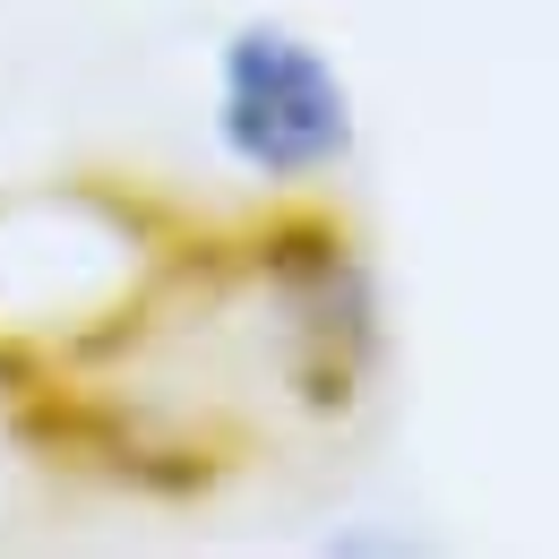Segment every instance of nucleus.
<instances>
[{
  "label": "nucleus",
  "mask_w": 559,
  "mask_h": 559,
  "mask_svg": "<svg viewBox=\"0 0 559 559\" xmlns=\"http://www.w3.org/2000/svg\"><path fill=\"white\" fill-rule=\"evenodd\" d=\"M207 121H215L224 164L250 173V181H267V190H310V181L345 173L353 146H361L353 78L293 17H241L215 44Z\"/></svg>",
  "instance_id": "obj_1"
}]
</instances>
